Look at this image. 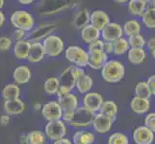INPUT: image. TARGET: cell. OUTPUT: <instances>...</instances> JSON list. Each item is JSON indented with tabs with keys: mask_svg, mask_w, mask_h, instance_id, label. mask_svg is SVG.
Wrapping results in <instances>:
<instances>
[{
	"mask_svg": "<svg viewBox=\"0 0 155 144\" xmlns=\"http://www.w3.org/2000/svg\"><path fill=\"white\" fill-rule=\"evenodd\" d=\"M30 45H31V42L29 40H24L17 41L13 49L15 57L20 61L27 60L29 50H30Z\"/></svg>",
	"mask_w": 155,
	"mask_h": 144,
	"instance_id": "cell-22",
	"label": "cell"
},
{
	"mask_svg": "<svg viewBox=\"0 0 155 144\" xmlns=\"http://www.w3.org/2000/svg\"><path fill=\"white\" fill-rule=\"evenodd\" d=\"M127 41L130 48H143L147 44L146 39L141 34L129 37L127 39Z\"/></svg>",
	"mask_w": 155,
	"mask_h": 144,
	"instance_id": "cell-36",
	"label": "cell"
},
{
	"mask_svg": "<svg viewBox=\"0 0 155 144\" xmlns=\"http://www.w3.org/2000/svg\"><path fill=\"white\" fill-rule=\"evenodd\" d=\"M117 2H119V3H125L126 1H117Z\"/></svg>",
	"mask_w": 155,
	"mask_h": 144,
	"instance_id": "cell-53",
	"label": "cell"
},
{
	"mask_svg": "<svg viewBox=\"0 0 155 144\" xmlns=\"http://www.w3.org/2000/svg\"><path fill=\"white\" fill-rule=\"evenodd\" d=\"M73 74H74V77L75 79H79L80 77H82L83 75H85V70L84 68H81V67H77V66H74L73 67Z\"/></svg>",
	"mask_w": 155,
	"mask_h": 144,
	"instance_id": "cell-45",
	"label": "cell"
},
{
	"mask_svg": "<svg viewBox=\"0 0 155 144\" xmlns=\"http://www.w3.org/2000/svg\"><path fill=\"white\" fill-rule=\"evenodd\" d=\"M102 51L105 53L106 55H109L113 53V43L112 42H106L103 41V48H102Z\"/></svg>",
	"mask_w": 155,
	"mask_h": 144,
	"instance_id": "cell-44",
	"label": "cell"
},
{
	"mask_svg": "<svg viewBox=\"0 0 155 144\" xmlns=\"http://www.w3.org/2000/svg\"><path fill=\"white\" fill-rule=\"evenodd\" d=\"M142 21L143 25L148 29L155 28V9L154 6L147 8V10L142 14Z\"/></svg>",
	"mask_w": 155,
	"mask_h": 144,
	"instance_id": "cell-32",
	"label": "cell"
},
{
	"mask_svg": "<svg viewBox=\"0 0 155 144\" xmlns=\"http://www.w3.org/2000/svg\"><path fill=\"white\" fill-rule=\"evenodd\" d=\"M12 40L8 37H0V50L8 51L12 47Z\"/></svg>",
	"mask_w": 155,
	"mask_h": 144,
	"instance_id": "cell-39",
	"label": "cell"
},
{
	"mask_svg": "<svg viewBox=\"0 0 155 144\" xmlns=\"http://www.w3.org/2000/svg\"><path fill=\"white\" fill-rule=\"evenodd\" d=\"M95 114H93L86 110L83 107L77 108L74 110L73 117L71 121L69 122L68 125L72 128L76 129H82V128H89L92 125V122L94 119V116Z\"/></svg>",
	"mask_w": 155,
	"mask_h": 144,
	"instance_id": "cell-6",
	"label": "cell"
},
{
	"mask_svg": "<svg viewBox=\"0 0 155 144\" xmlns=\"http://www.w3.org/2000/svg\"><path fill=\"white\" fill-rule=\"evenodd\" d=\"M66 58L68 62L73 63L74 66L84 68L88 66V51L80 46H68L66 49Z\"/></svg>",
	"mask_w": 155,
	"mask_h": 144,
	"instance_id": "cell-5",
	"label": "cell"
},
{
	"mask_svg": "<svg viewBox=\"0 0 155 144\" xmlns=\"http://www.w3.org/2000/svg\"><path fill=\"white\" fill-rule=\"evenodd\" d=\"M108 144H129V139L126 135L116 132L109 136Z\"/></svg>",
	"mask_w": 155,
	"mask_h": 144,
	"instance_id": "cell-37",
	"label": "cell"
},
{
	"mask_svg": "<svg viewBox=\"0 0 155 144\" xmlns=\"http://www.w3.org/2000/svg\"><path fill=\"white\" fill-rule=\"evenodd\" d=\"M81 38L88 44L100 40V31L94 28L93 25H87L83 29H81Z\"/></svg>",
	"mask_w": 155,
	"mask_h": 144,
	"instance_id": "cell-23",
	"label": "cell"
},
{
	"mask_svg": "<svg viewBox=\"0 0 155 144\" xmlns=\"http://www.w3.org/2000/svg\"><path fill=\"white\" fill-rule=\"evenodd\" d=\"M4 22H5V14H3V12L0 11V27H2Z\"/></svg>",
	"mask_w": 155,
	"mask_h": 144,
	"instance_id": "cell-49",
	"label": "cell"
},
{
	"mask_svg": "<svg viewBox=\"0 0 155 144\" xmlns=\"http://www.w3.org/2000/svg\"><path fill=\"white\" fill-rule=\"evenodd\" d=\"M41 114L47 121L61 120L63 110L57 101H49L41 107Z\"/></svg>",
	"mask_w": 155,
	"mask_h": 144,
	"instance_id": "cell-10",
	"label": "cell"
},
{
	"mask_svg": "<svg viewBox=\"0 0 155 144\" xmlns=\"http://www.w3.org/2000/svg\"><path fill=\"white\" fill-rule=\"evenodd\" d=\"M113 43V54L117 55V56H120L124 55L125 53H127V51L129 50V44H128L127 39L122 37V38L115 40Z\"/></svg>",
	"mask_w": 155,
	"mask_h": 144,
	"instance_id": "cell-31",
	"label": "cell"
},
{
	"mask_svg": "<svg viewBox=\"0 0 155 144\" xmlns=\"http://www.w3.org/2000/svg\"><path fill=\"white\" fill-rule=\"evenodd\" d=\"M88 66L94 69V70H98L101 69L105 63L109 61L108 55H106L103 51L101 50H92L88 51Z\"/></svg>",
	"mask_w": 155,
	"mask_h": 144,
	"instance_id": "cell-12",
	"label": "cell"
},
{
	"mask_svg": "<svg viewBox=\"0 0 155 144\" xmlns=\"http://www.w3.org/2000/svg\"><path fill=\"white\" fill-rule=\"evenodd\" d=\"M33 2H34L33 0H19V3L22 5H29V4H32Z\"/></svg>",
	"mask_w": 155,
	"mask_h": 144,
	"instance_id": "cell-50",
	"label": "cell"
},
{
	"mask_svg": "<svg viewBox=\"0 0 155 144\" xmlns=\"http://www.w3.org/2000/svg\"><path fill=\"white\" fill-rule=\"evenodd\" d=\"M146 82L147 84L148 88H149V90H150L151 94L154 95L155 94V75H154V74L151 76H149Z\"/></svg>",
	"mask_w": 155,
	"mask_h": 144,
	"instance_id": "cell-41",
	"label": "cell"
},
{
	"mask_svg": "<svg viewBox=\"0 0 155 144\" xmlns=\"http://www.w3.org/2000/svg\"><path fill=\"white\" fill-rule=\"evenodd\" d=\"M127 59L132 65H141L147 60V52L145 48H129L127 51Z\"/></svg>",
	"mask_w": 155,
	"mask_h": 144,
	"instance_id": "cell-21",
	"label": "cell"
},
{
	"mask_svg": "<svg viewBox=\"0 0 155 144\" xmlns=\"http://www.w3.org/2000/svg\"><path fill=\"white\" fill-rule=\"evenodd\" d=\"M115 121L116 118H112L105 114L97 113L94 116L92 126L94 130L98 134H107L112 129V126Z\"/></svg>",
	"mask_w": 155,
	"mask_h": 144,
	"instance_id": "cell-9",
	"label": "cell"
},
{
	"mask_svg": "<svg viewBox=\"0 0 155 144\" xmlns=\"http://www.w3.org/2000/svg\"><path fill=\"white\" fill-rule=\"evenodd\" d=\"M124 37L122 26L116 22H110L100 31V38H102L103 41L114 42Z\"/></svg>",
	"mask_w": 155,
	"mask_h": 144,
	"instance_id": "cell-8",
	"label": "cell"
},
{
	"mask_svg": "<svg viewBox=\"0 0 155 144\" xmlns=\"http://www.w3.org/2000/svg\"><path fill=\"white\" fill-rule=\"evenodd\" d=\"M11 23L15 29L27 32L32 30L35 25V19L30 13L25 10H17L11 14Z\"/></svg>",
	"mask_w": 155,
	"mask_h": 144,
	"instance_id": "cell-2",
	"label": "cell"
},
{
	"mask_svg": "<svg viewBox=\"0 0 155 144\" xmlns=\"http://www.w3.org/2000/svg\"><path fill=\"white\" fill-rule=\"evenodd\" d=\"M57 102L63 111H74L77 108H79L78 97L71 92L64 95L62 97H59Z\"/></svg>",
	"mask_w": 155,
	"mask_h": 144,
	"instance_id": "cell-16",
	"label": "cell"
},
{
	"mask_svg": "<svg viewBox=\"0 0 155 144\" xmlns=\"http://www.w3.org/2000/svg\"><path fill=\"white\" fill-rule=\"evenodd\" d=\"M150 99L141 98L134 96L130 101V108L137 114H145L150 110Z\"/></svg>",
	"mask_w": 155,
	"mask_h": 144,
	"instance_id": "cell-17",
	"label": "cell"
},
{
	"mask_svg": "<svg viewBox=\"0 0 155 144\" xmlns=\"http://www.w3.org/2000/svg\"><path fill=\"white\" fill-rule=\"evenodd\" d=\"M135 94L137 97L141 98H146V99H150L152 96L150 90L148 88V86L146 81L143 82H139L136 87H135Z\"/></svg>",
	"mask_w": 155,
	"mask_h": 144,
	"instance_id": "cell-35",
	"label": "cell"
},
{
	"mask_svg": "<svg viewBox=\"0 0 155 144\" xmlns=\"http://www.w3.org/2000/svg\"><path fill=\"white\" fill-rule=\"evenodd\" d=\"M41 103H39V102H36L35 104H34V110H41Z\"/></svg>",
	"mask_w": 155,
	"mask_h": 144,
	"instance_id": "cell-51",
	"label": "cell"
},
{
	"mask_svg": "<svg viewBox=\"0 0 155 144\" xmlns=\"http://www.w3.org/2000/svg\"><path fill=\"white\" fill-rule=\"evenodd\" d=\"M103 98L97 92H88L83 97V108L88 110L93 114H97L99 111L101 105L103 103Z\"/></svg>",
	"mask_w": 155,
	"mask_h": 144,
	"instance_id": "cell-11",
	"label": "cell"
},
{
	"mask_svg": "<svg viewBox=\"0 0 155 144\" xmlns=\"http://www.w3.org/2000/svg\"><path fill=\"white\" fill-rule=\"evenodd\" d=\"M13 36H14V39L17 40V41H19V40H24L25 37H26V32L22 31V30H15L14 33H13Z\"/></svg>",
	"mask_w": 155,
	"mask_h": 144,
	"instance_id": "cell-43",
	"label": "cell"
},
{
	"mask_svg": "<svg viewBox=\"0 0 155 144\" xmlns=\"http://www.w3.org/2000/svg\"><path fill=\"white\" fill-rule=\"evenodd\" d=\"M20 96V88L17 84H8L2 89V97L5 101L18 99Z\"/></svg>",
	"mask_w": 155,
	"mask_h": 144,
	"instance_id": "cell-28",
	"label": "cell"
},
{
	"mask_svg": "<svg viewBox=\"0 0 155 144\" xmlns=\"http://www.w3.org/2000/svg\"><path fill=\"white\" fill-rule=\"evenodd\" d=\"M27 135V144H45V135L41 131H31Z\"/></svg>",
	"mask_w": 155,
	"mask_h": 144,
	"instance_id": "cell-34",
	"label": "cell"
},
{
	"mask_svg": "<svg viewBox=\"0 0 155 144\" xmlns=\"http://www.w3.org/2000/svg\"><path fill=\"white\" fill-rule=\"evenodd\" d=\"M90 24V12L88 9H83L76 14L74 19V26L76 29H83Z\"/></svg>",
	"mask_w": 155,
	"mask_h": 144,
	"instance_id": "cell-30",
	"label": "cell"
},
{
	"mask_svg": "<svg viewBox=\"0 0 155 144\" xmlns=\"http://www.w3.org/2000/svg\"><path fill=\"white\" fill-rule=\"evenodd\" d=\"M95 140L94 134L89 131H77L73 135L72 144H93Z\"/></svg>",
	"mask_w": 155,
	"mask_h": 144,
	"instance_id": "cell-24",
	"label": "cell"
},
{
	"mask_svg": "<svg viewBox=\"0 0 155 144\" xmlns=\"http://www.w3.org/2000/svg\"><path fill=\"white\" fill-rule=\"evenodd\" d=\"M108 23H110V17L104 11L94 10L90 14V24L97 30L101 31Z\"/></svg>",
	"mask_w": 155,
	"mask_h": 144,
	"instance_id": "cell-14",
	"label": "cell"
},
{
	"mask_svg": "<svg viewBox=\"0 0 155 144\" xmlns=\"http://www.w3.org/2000/svg\"><path fill=\"white\" fill-rule=\"evenodd\" d=\"M55 29H56V24L53 23L41 24L34 31H32V33L30 35V40L32 42H40L41 40H45L46 37L51 35V33Z\"/></svg>",
	"mask_w": 155,
	"mask_h": 144,
	"instance_id": "cell-15",
	"label": "cell"
},
{
	"mask_svg": "<svg viewBox=\"0 0 155 144\" xmlns=\"http://www.w3.org/2000/svg\"><path fill=\"white\" fill-rule=\"evenodd\" d=\"M93 86H94V80L91 76L87 75V74H85L82 77L77 79L75 83V87L79 93L81 94H86L90 92V90L92 89Z\"/></svg>",
	"mask_w": 155,
	"mask_h": 144,
	"instance_id": "cell-25",
	"label": "cell"
},
{
	"mask_svg": "<svg viewBox=\"0 0 155 144\" xmlns=\"http://www.w3.org/2000/svg\"><path fill=\"white\" fill-rule=\"evenodd\" d=\"M117 110H119V108H117V105L114 101L107 100V101H103V103L99 109V113L109 117H112V118H116Z\"/></svg>",
	"mask_w": 155,
	"mask_h": 144,
	"instance_id": "cell-29",
	"label": "cell"
},
{
	"mask_svg": "<svg viewBox=\"0 0 155 144\" xmlns=\"http://www.w3.org/2000/svg\"><path fill=\"white\" fill-rule=\"evenodd\" d=\"M102 48H103V40H98L97 41L93 42V43L89 44V51H92V50H101L102 51Z\"/></svg>",
	"mask_w": 155,
	"mask_h": 144,
	"instance_id": "cell-40",
	"label": "cell"
},
{
	"mask_svg": "<svg viewBox=\"0 0 155 144\" xmlns=\"http://www.w3.org/2000/svg\"><path fill=\"white\" fill-rule=\"evenodd\" d=\"M4 3H5L4 0H0V11H1V8L4 6Z\"/></svg>",
	"mask_w": 155,
	"mask_h": 144,
	"instance_id": "cell-52",
	"label": "cell"
},
{
	"mask_svg": "<svg viewBox=\"0 0 155 144\" xmlns=\"http://www.w3.org/2000/svg\"><path fill=\"white\" fill-rule=\"evenodd\" d=\"M133 140L135 144H152L154 141V133L146 126H139L133 131Z\"/></svg>",
	"mask_w": 155,
	"mask_h": 144,
	"instance_id": "cell-13",
	"label": "cell"
},
{
	"mask_svg": "<svg viewBox=\"0 0 155 144\" xmlns=\"http://www.w3.org/2000/svg\"><path fill=\"white\" fill-rule=\"evenodd\" d=\"M44 47L45 54L51 58L60 56L65 50V43L64 40L57 35H49L41 42Z\"/></svg>",
	"mask_w": 155,
	"mask_h": 144,
	"instance_id": "cell-4",
	"label": "cell"
},
{
	"mask_svg": "<svg viewBox=\"0 0 155 144\" xmlns=\"http://www.w3.org/2000/svg\"><path fill=\"white\" fill-rule=\"evenodd\" d=\"M51 144H72V142L69 140L68 138L63 137V138H61V139H58V140L53 141Z\"/></svg>",
	"mask_w": 155,
	"mask_h": 144,
	"instance_id": "cell-47",
	"label": "cell"
},
{
	"mask_svg": "<svg viewBox=\"0 0 155 144\" xmlns=\"http://www.w3.org/2000/svg\"><path fill=\"white\" fill-rule=\"evenodd\" d=\"M10 122V115L8 114H3L0 116V125L1 126H6Z\"/></svg>",
	"mask_w": 155,
	"mask_h": 144,
	"instance_id": "cell-46",
	"label": "cell"
},
{
	"mask_svg": "<svg viewBox=\"0 0 155 144\" xmlns=\"http://www.w3.org/2000/svg\"><path fill=\"white\" fill-rule=\"evenodd\" d=\"M19 143L20 144H27V135H21L19 136Z\"/></svg>",
	"mask_w": 155,
	"mask_h": 144,
	"instance_id": "cell-48",
	"label": "cell"
},
{
	"mask_svg": "<svg viewBox=\"0 0 155 144\" xmlns=\"http://www.w3.org/2000/svg\"><path fill=\"white\" fill-rule=\"evenodd\" d=\"M147 2L145 0H130L128 2V11L135 17H142L143 12L147 10Z\"/></svg>",
	"mask_w": 155,
	"mask_h": 144,
	"instance_id": "cell-26",
	"label": "cell"
},
{
	"mask_svg": "<svg viewBox=\"0 0 155 144\" xmlns=\"http://www.w3.org/2000/svg\"><path fill=\"white\" fill-rule=\"evenodd\" d=\"M45 54L44 51V47H42L41 42H32L30 45L29 54L27 57V60L30 62H39L41 60H44Z\"/></svg>",
	"mask_w": 155,
	"mask_h": 144,
	"instance_id": "cell-20",
	"label": "cell"
},
{
	"mask_svg": "<svg viewBox=\"0 0 155 144\" xmlns=\"http://www.w3.org/2000/svg\"><path fill=\"white\" fill-rule=\"evenodd\" d=\"M59 87H60V84H59L58 77H49V78H47L45 80V84H44L45 91L47 94H49V95L57 94Z\"/></svg>",
	"mask_w": 155,
	"mask_h": 144,
	"instance_id": "cell-33",
	"label": "cell"
},
{
	"mask_svg": "<svg viewBox=\"0 0 155 144\" xmlns=\"http://www.w3.org/2000/svg\"><path fill=\"white\" fill-rule=\"evenodd\" d=\"M66 134H67V126L65 122H63L62 120L49 121L45 125V135L52 141H55L65 137Z\"/></svg>",
	"mask_w": 155,
	"mask_h": 144,
	"instance_id": "cell-7",
	"label": "cell"
},
{
	"mask_svg": "<svg viewBox=\"0 0 155 144\" xmlns=\"http://www.w3.org/2000/svg\"><path fill=\"white\" fill-rule=\"evenodd\" d=\"M147 46L148 48V50L150 51L151 56L154 58L155 56V51H154L155 50V38L154 37H151V38L147 41Z\"/></svg>",
	"mask_w": 155,
	"mask_h": 144,
	"instance_id": "cell-42",
	"label": "cell"
},
{
	"mask_svg": "<svg viewBox=\"0 0 155 144\" xmlns=\"http://www.w3.org/2000/svg\"><path fill=\"white\" fill-rule=\"evenodd\" d=\"M25 110V103L22 100L15 99L5 101L4 103V111L8 115H18Z\"/></svg>",
	"mask_w": 155,
	"mask_h": 144,
	"instance_id": "cell-18",
	"label": "cell"
},
{
	"mask_svg": "<svg viewBox=\"0 0 155 144\" xmlns=\"http://www.w3.org/2000/svg\"><path fill=\"white\" fill-rule=\"evenodd\" d=\"M141 30H142V24L136 19L127 20L124 23V27H122L124 35H125L126 37H128V38L131 36L139 35L141 33Z\"/></svg>",
	"mask_w": 155,
	"mask_h": 144,
	"instance_id": "cell-27",
	"label": "cell"
},
{
	"mask_svg": "<svg viewBox=\"0 0 155 144\" xmlns=\"http://www.w3.org/2000/svg\"><path fill=\"white\" fill-rule=\"evenodd\" d=\"M125 75V67L117 60H109L101 68V76L107 83L120 82Z\"/></svg>",
	"mask_w": 155,
	"mask_h": 144,
	"instance_id": "cell-1",
	"label": "cell"
},
{
	"mask_svg": "<svg viewBox=\"0 0 155 144\" xmlns=\"http://www.w3.org/2000/svg\"><path fill=\"white\" fill-rule=\"evenodd\" d=\"M32 77L31 70L28 66H19L14 70L13 78L15 80V84L18 85H24L27 84Z\"/></svg>",
	"mask_w": 155,
	"mask_h": 144,
	"instance_id": "cell-19",
	"label": "cell"
},
{
	"mask_svg": "<svg viewBox=\"0 0 155 144\" xmlns=\"http://www.w3.org/2000/svg\"><path fill=\"white\" fill-rule=\"evenodd\" d=\"M147 129L152 131L153 133L155 132V114L154 113H149L146 115L145 118V125Z\"/></svg>",
	"mask_w": 155,
	"mask_h": 144,
	"instance_id": "cell-38",
	"label": "cell"
},
{
	"mask_svg": "<svg viewBox=\"0 0 155 144\" xmlns=\"http://www.w3.org/2000/svg\"><path fill=\"white\" fill-rule=\"evenodd\" d=\"M73 67L74 66H68L65 70L61 73L60 77H58L59 84H60V87H59V89L57 91L58 98L62 97V96L66 95L68 93H71V90L75 88L76 79L74 77V74H73Z\"/></svg>",
	"mask_w": 155,
	"mask_h": 144,
	"instance_id": "cell-3",
	"label": "cell"
}]
</instances>
